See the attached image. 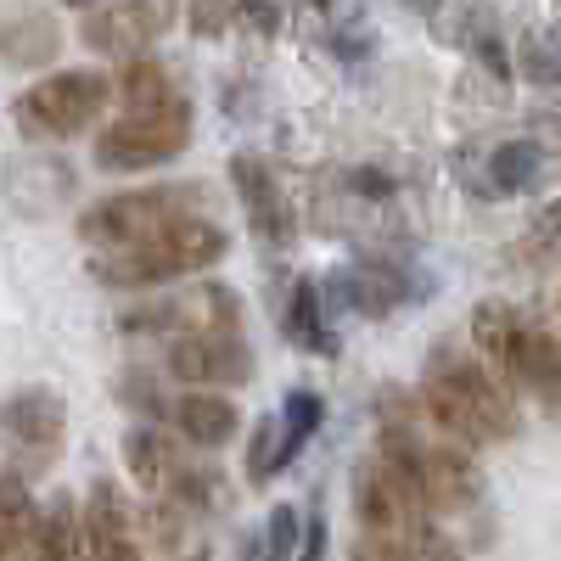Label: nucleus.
Returning a JSON list of instances; mask_svg holds the SVG:
<instances>
[{
  "label": "nucleus",
  "mask_w": 561,
  "mask_h": 561,
  "mask_svg": "<svg viewBox=\"0 0 561 561\" xmlns=\"http://www.w3.org/2000/svg\"><path fill=\"white\" fill-rule=\"evenodd\" d=\"M421 415L444 433V444L483 449L500 438L523 433V410L483 359H466L455 343H438L427 354V377H421Z\"/></svg>",
  "instance_id": "nucleus-1"
},
{
  "label": "nucleus",
  "mask_w": 561,
  "mask_h": 561,
  "mask_svg": "<svg viewBox=\"0 0 561 561\" xmlns=\"http://www.w3.org/2000/svg\"><path fill=\"white\" fill-rule=\"evenodd\" d=\"M230 253V237L214 219H180L169 230H158L152 242L124 248V253H96L90 259V275L102 287L135 293V287H163V280H185V275H203Z\"/></svg>",
  "instance_id": "nucleus-2"
},
{
  "label": "nucleus",
  "mask_w": 561,
  "mask_h": 561,
  "mask_svg": "<svg viewBox=\"0 0 561 561\" xmlns=\"http://www.w3.org/2000/svg\"><path fill=\"white\" fill-rule=\"evenodd\" d=\"M208 185H192V180H174V185H140V192H118V197H102L79 214V237L102 253H124V248H140L152 242L158 230L180 225V219H208Z\"/></svg>",
  "instance_id": "nucleus-3"
},
{
  "label": "nucleus",
  "mask_w": 561,
  "mask_h": 561,
  "mask_svg": "<svg viewBox=\"0 0 561 561\" xmlns=\"http://www.w3.org/2000/svg\"><path fill=\"white\" fill-rule=\"evenodd\" d=\"M377 455L415 489V500L427 505V517L472 511L483 500V472H478V460L466 455L460 444H433V438H421L415 427H382Z\"/></svg>",
  "instance_id": "nucleus-4"
},
{
  "label": "nucleus",
  "mask_w": 561,
  "mask_h": 561,
  "mask_svg": "<svg viewBox=\"0 0 561 561\" xmlns=\"http://www.w3.org/2000/svg\"><path fill=\"white\" fill-rule=\"evenodd\" d=\"M113 96L118 90L102 68H62V73H45L39 84H28L12 102V118L28 140H68L96 124Z\"/></svg>",
  "instance_id": "nucleus-5"
},
{
  "label": "nucleus",
  "mask_w": 561,
  "mask_h": 561,
  "mask_svg": "<svg viewBox=\"0 0 561 561\" xmlns=\"http://www.w3.org/2000/svg\"><path fill=\"white\" fill-rule=\"evenodd\" d=\"M192 147V102H174L163 113H124L96 135V169L107 174H135L158 169Z\"/></svg>",
  "instance_id": "nucleus-6"
},
{
  "label": "nucleus",
  "mask_w": 561,
  "mask_h": 561,
  "mask_svg": "<svg viewBox=\"0 0 561 561\" xmlns=\"http://www.w3.org/2000/svg\"><path fill=\"white\" fill-rule=\"evenodd\" d=\"M118 332H169V343L180 337H203V332H242V298L219 287V280H203L192 293H174V298H152V304H135L118 314Z\"/></svg>",
  "instance_id": "nucleus-7"
},
{
  "label": "nucleus",
  "mask_w": 561,
  "mask_h": 561,
  "mask_svg": "<svg viewBox=\"0 0 561 561\" xmlns=\"http://www.w3.org/2000/svg\"><path fill=\"white\" fill-rule=\"evenodd\" d=\"M0 433H7L18 466L12 472L28 483L45 466H57L62 438H68V399L57 388H18L0 399Z\"/></svg>",
  "instance_id": "nucleus-8"
},
{
  "label": "nucleus",
  "mask_w": 561,
  "mask_h": 561,
  "mask_svg": "<svg viewBox=\"0 0 561 561\" xmlns=\"http://www.w3.org/2000/svg\"><path fill=\"white\" fill-rule=\"evenodd\" d=\"M163 370L185 382V393H214V388H237L253 377V348L242 332H203V337H180L163 354Z\"/></svg>",
  "instance_id": "nucleus-9"
},
{
  "label": "nucleus",
  "mask_w": 561,
  "mask_h": 561,
  "mask_svg": "<svg viewBox=\"0 0 561 561\" xmlns=\"http://www.w3.org/2000/svg\"><path fill=\"white\" fill-rule=\"evenodd\" d=\"M354 517H359V534H410V528L433 523L427 505L415 500V489L382 455H365L354 466Z\"/></svg>",
  "instance_id": "nucleus-10"
},
{
  "label": "nucleus",
  "mask_w": 561,
  "mask_h": 561,
  "mask_svg": "<svg viewBox=\"0 0 561 561\" xmlns=\"http://www.w3.org/2000/svg\"><path fill=\"white\" fill-rule=\"evenodd\" d=\"M174 23H180V12L163 7V0H118V7H90L79 18V39L102 57H129L135 62Z\"/></svg>",
  "instance_id": "nucleus-11"
},
{
  "label": "nucleus",
  "mask_w": 561,
  "mask_h": 561,
  "mask_svg": "<svg viewBox=\"0 0 561 561\" xmlns=\"http://www.w3.org/2000/svg\"><path fill=\"white\" fill-rule=\"evenodd\" d=\"M472 343L483 348L494 377L517 393L523 388V359H528V343H534V320L523 309L500 304V298H483L472 309Z\"/></svg>",
  "instance_id": "nucleus-12"
},
{
  "label": "nucleus",
  "mask_w": 561,
  "mask_h": 561,
  "mask_svg": "<svg viewBox=\"0 0 561 561\" xmlns=\"http://www.w3.org/2000/svg\"><path fill=\"white\" fill-rule=\"evenodd\" d=\"M79 517H84V556L90 561H147L140 534H135V511H129L118 483H107V478L90 483V500Z\"/></svg>",
  "instance_id": "nucleus-13"
},
{
  "label": "nucleus",
  "mask_w": 561,
  "mask_h": 561,
  "mask_svg": "<svg viewBox=\"0 0 561 561\" xmlns=\"http://www.w3.org/2000/svg\"><path fill=\"white\" fill-rule=\"evenodd\" d=\"M230 180H237V197L248 208L253 237L280 248L293 237V208H287V197H280V180L270 174V163L253 158V152H237V158H230Z\"/></svg>",
  "instance_id": "nucleus-14"
},
{
  "label": "nucleus",
  "mask_w": 561,
  "mask_h": 561,
  "mask_svg": "<svg viewBox=\"0 0 561 561\" xmlns=\"http://www.w3.org/2000/svg\"><path fill=\"white\" fill-rule=\"evenodd\" d=\"M404 298H410V280L393 264H348V270H337L332 280H325V293H320V304H343V309L370 314V320H382Z\"/></svg>",
  "instance_id": "nucleus-15"
},
{
  "label": "nucleus",
  "mask_w": 561,
  "mask_h": 561,
  "mask_svg": "<svg viewBox=\"0 0 561 561\" xmlns=\"http://www.w3.org/2000/svg\"><path fill=\"white\" fill-rule=\"evenodd\" d=\"M62 51V23L51 12H0V62L7 68H51Z\"/></svg>",
  "instance_id": "nucleus-16"
},
{
  "label": "nucleus",
  "mask_w": 561,
  "mask_h": 561,
  "mask_svg": "<svg viewBox=\"0 0 561 561\" xmlns=\"http://www.w3.org/2000/svg\"><path fill=\"white\" fill-rule=\"evenodd\" d=\"M169 421H174V433L185 444H197V449H219L237 438V404H230L225 393H180L169 399Z\"/></svg>",
  "instance_id": "nucleus-17"
},
{
  "label": "nucleus",
  "mask_w": 561,
  "mask_h": 561,
  "mask_svg": "<svg viewBox=\"0 0 561 561\" xmlns=\"http://www.w3.org/2000/svg\"><path fill=\"white\" fill-rule=\"evenodd\" d=\"M348 561H466V556L438 523H427L410 534H359Z\"/></svg>",
  "instance_id": "nucleus-18"
},
{
  "label": "nucleus",
  "mask_w": 561,
  "mask_h": 561,
  "mask_svg": "<svg viewBox=\"0 0 561 561\" xmlns=\"http://www.w3.org/2000/svg\"><path fill=\"white\" fill-rule=\"evenodd\" d=\"M39 556V511L18 472H0V561H34Z\"/></svg>",
  "instance_id": "nucleus-19"
},
{
  "label": "nucleus",
  "mask_w": 561,
  "mask_h": 561,
  "mask_svg": "<svg viewBox=\"0 0 561 561\" xmlns=\"http://www.w3.org/2000/svg\"><path fill=\"white\" fill-rule=\"evenodd\" d=\"M113 90H118L124 113H163V107L185 102L180 90H174V79H169V68H163V62H152V57L124 62V73L113 79Z\"/></svg>",
  "instance_id": "nucleus-20"
},
{
  "label": "nucleus",
  "mask_w": 561,
  "mask_h": 561,
  "mask_svg": "<svg viewBox=\"0 0 561 561\" xmlns=\"http://www.w3.org/2000/svg\"><path fill=\"white\" fill-rule=\"evenodd\" d=\"M287 337L309 354H337V332L325 325V304H320V287L314 280H298L293 287V304H287Z\"/></svg>",
  "instance_id": "nucleus-21"
},
{
  "label": "nucleus",
  "mask_w": 561,
  "mask_h": 561,
  "mask_svg": "<svg viewBox=\"0 0 561 561\" xmlns=\"http://www.w3.org/2000/svg\"><path fill=\"white\" fill-rule=\"evenodd\" d=\"M34 561H84V517L68 494H57L51 511L39 517V556Z\"/></svg>",
  "instance_id": "nucleus-22"
},
{
  "label": "nucleus",
  "mask_w": 561,
  "mask_h": 561,
  "mask_svg": "<svg viewBox=\"0 0 561 561\" xmlns=\"http://www.w3.org/2000/svg\"><path fill=\"white\" fill-rule=\"evenodd\" d=\"M523 388L561 421V343L534 325V343H528V359H523Z\"/></svg>",
  "instance_id": "nucleus-23"
},
{
  "label": "nucleus",
  "mask_w": 561,
  "mask_h": 561,
  "mask_svg": "<svg viewBox=\"0 0 561 561\" xmlns=\"http://www.w3.org/2000/svg\"><path fill=\"white\" fill-rule=\"evenodd\" d=\"M539 169H545L539 140H505V147L489 158V174H494L500 192H528V185L539 180Z\"/></svg>",
  "instance_id": "nucleus-24"
},
{
  "label": "nucleus",
  "mask_w": 561,
  "mask_h": 561,
  "mask_svg": "<svg viewBox=\"0 0 561 561\" xmlns=\"http://www.w3.org/2000/svg\"><path fill=\"white\" fill-rule=\"evenodd\" d=\"M280 466H293V455H287V427H280V415H264L259 427H253V438H248V483H270Z\"/></svg>",
  "instance_id": "nucleus-25"
},
{
  "label": "nucleus",
  "mask_w": 561,
  "mask_h": 561,
  "mask_svg": "<svg viewBox=\"0 0 561 561\" xmlns=\"http://www.w3.org/2000/svg\"><path fill=\"white\" fill-rule=\"evenodd\" d=\"M320 421H325V404L314 388H293L287 404H280V427H287V455L298 460V449L320 433Z\"/></svg>",
  "instance_id": "nucleus-26"
},
{
  "label": "nucleus",
  "mask_w": 561,
  "mask_h": 561,
  "mask_svg": "<svg viewBox=\"0 0 561 561\" xmlns=\"http://www.w3.org/2000/svg\"><path fill=\"white\" fill-rule=\"evenodd\" d=\"M304 550V517L293 505H275L264 523V561H298Z\"/></svg>",
  "instance_id": "nucleus-27"
},
{
  "label": "nucleus",
  "mask_w": 561,
  "mask_h": 561,
  "mask_svg": "<svg viewBox=\"0 0 561 561\" xmlns=\"http://www.w3.org/2000/svg\"><path fill=\"white\" fill-rule=\"evenodd\" d=\"M523 73H528L534 84L561 90V39H534V45H523Z\"/></svg>",
  "instance_id": "nucleus-28"
},
{
  "label": "nucleus",
  "mask_w": 561,
  "mask_h": 561,
  "mask_svg": "<svg viewBox=\"0 0 561 561\" xmlns=\"http://www.w3.org/2000/svg\"><path fill=\"white\" fill-rule=\"evenodd\" d=\"M320 550H325V517L314 511V517L304 523V550H298V561H320Z\"/></svg>",
  "instance_id": "nucleus-29"
},
{
  "label": "nucleus",
  "mask_w": 561,
  "mask_h": 561,
  "mask_svg": "<svg viewBox=\"0 0 561 561\" xmlns=\"http://www.w3.org/2000/svg\"><path fill=\"white\" fill-rule=\"evenodd\" d=\"M230 18H237V12H225V7H197V12H192V28H197V34H219Z\"/></svg>",
  "instance_id": "nucleus-30"
},
{
  "label": "nucleus",
  "mask_w": 561,
  "mask_h": 561,
  "mask_svg": "<svg viewBox=\"0 0 561 561\" xmlns=\"http://www.w3.org/2000/svg\"><path fill=\"white\" fill-rule=\"evenodd\" d=\"M478 57L489 62V73H500V79L511 73V62H505V51H500V39H494V34H483V39H478Z\"/></svg>",
  "instance_id": "nucleus-31"
},
{
  "label": "nucleus",
  "mask_w": 561,
  "mask_h": 561,
  "mask_svg": "<svg viewBox=\"0 0 561 561\" xmlns=\"http://www.w3.org/2000/svg\"><path fill=\"white\" fill-rule=\"evenodd\" d=\"M354 192H365V197H370V192L388 197V192H393V180H388V174H370V169H359V174H354Z\"/></svg>",
  "instance_id": "nucleus-32"
},
{
  "label": "nucleus",
  "mask_w": 561,
  "mask_h": 561,
  "mask_svg": "<svg viewBox=\"0 0 561 561\" xmlns=\"http://www.w3.org/2000/svg\"><path fill=\"white\" fill-rule=\"evenodd\" d=\"M248 23H259V28H280V12H264V7H253V12H242Z\"/></svg>",
  "instance_id": "nucleus-33"
},
{
  "label": "nucleus",
  "mask_w": 561,
  "mask_h": 561,
  "mask_svg": "<svg viewBox=\"0 0 561 561\" xmlns=\"http://www.w3.org/2000/svg\"><path fill=\"white\" fill-rule=\"evenodd\" d=\"M237 561H264V539H259V534H248V539H242V556H237Z\"/></svg>",
  "instance_id": "nucleus-34"
},
{
  "label": "nucleus",
  "mask_w": 561,
  "mask_h": 561,
  "mask_svg": "<svg viewBox=\"0 0 561 561\" xmlns=\"http://www.w3.org/2000/svg\"><path fill=\"white\" fill-rule=\"evenodd\" d=\"M545 230H561V197H556V203L545 208Z\"/></svg>",
  "instance_id": "nucleus-35"
}]
</instances>
